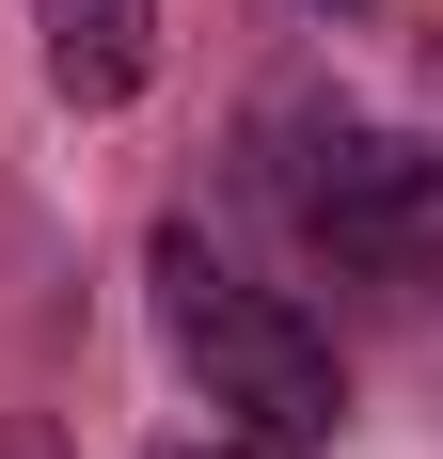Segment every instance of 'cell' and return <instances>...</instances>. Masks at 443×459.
<instances>
[{"label":"cell","instance_id":"6da1fadb","mask_svg":"<svg viewBox=\"0 0 443 459\" xmlns=\"http://www.w3.org/2000/svg\"><path fill=\"white\" fill-rule=\"evenodd\" d=\"M143 285H159V349L190 365V396H206V412L238 428L254 459H317L333 428H349V365H333V333H317L285 285L222 270L190 222H159Z\"/></svg>","mask_w":443,"mask_h":459},{"label":"cell","instance_id":"7a4b0ae2","mask_svg":"<svg viewBox=\"0 0 443 459\" xmlns=\"http://www.w3.org/2000/svg\"><path fill=\"white\" fill-rule=\"evenodd\" d=\"M269 190H285V222L364 285H443V143H380L364 111H317L285 95L269 111Z\"/></svg>","mask_w":443,"mask_h":459},{"label":"cell","instance_id":"3957f363","mask_svg":"<svg viewBox=\"0 0 443 459\" xmlns=\"http://www.w3.org/2000/svg\"><path fill=\"white\" fill-rule=\"evenodd\" d=\"M48 32V95L64 111H127L143 64H159V0H32Z\"/></svg>","mask_w":443,"mask_h":459},{"label":"cell","instance_id":"277c9868","mask_svg":"<svg viewBox=\"0 0 443 459\" xmlns=\"http://www.w3.org/2000/svg\"><path fill=\"white\" fill-rule=\"evenodd\" d=\"M0 459H64V444H48V428H32V412H16V428H0Z\"/></svg>","mask_w":443,"mask_h":459},{"label":"cell","instance_id":"5b68a950","mask_svg":"<svg viewBox=\"0 0 443 459\" xmlns=\"http://www.w3.org/2000/svg\"><path fill=\"white\" fill-rule=\"evenodd\" d=\"M159 459H254V444H159Z\"/></svg>","mask_w":443,"mask_h":459}]
</instances>
